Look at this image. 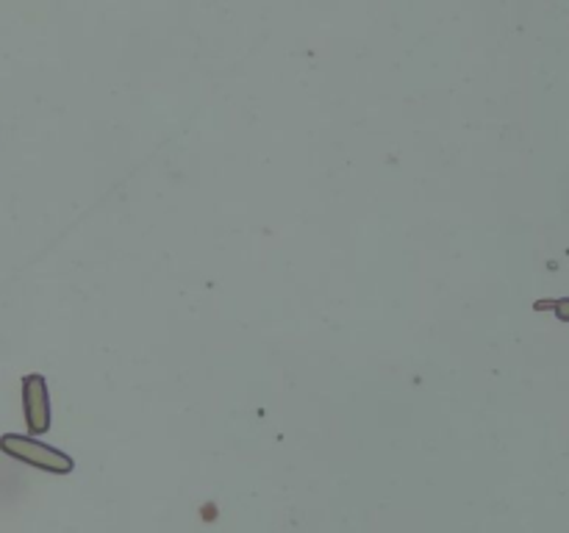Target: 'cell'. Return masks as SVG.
I'll return each mask as SVG.
<instances>
[{
    "label": "cell",
    "instance_id": "7a4b0ae2",
    "mask_svg": "<svg viewBox=\"0 0 569 533\" xmlns=\"http://www.w3.org/2000/svg\"><path fill=\"white\" fill-rule=\"evenodd\" d=\"M22 416L31 436H44L50 431V392L39 372L22 375Z\"/></svg>",
    "mask_w": 569,
    "mask_h": 533
},
{
    "label": "cell",
    "instance_id": "3957f363",
    "mask_svg": "<svg viewBox=\"0 0 569 533\" xmlns=\"http://www.w3.org/2000/svg\"><path fill=\"white\" fill-rule=\"evenodd\" d=\"M533 309H537V311H550V314H553L556 320H561V322H569V298L537 300V303H533Z\"/></svg>",
    "mask_w": 569,
    "mask_h": 533
},
{
    "label": "cell",
    "instance_id": "6da1fadb",
    "mask_svg": "<svg viewBox=\"0 0 569 533\" xmlns=\"http://www.w3.org/2000/svg\"><path fill=\"white\" fill-rule=\"evenodd\" d=\"M0 453L9 459L20 461V464L33 466V470L53 472V475H70L76 470V461L61 450L50 447V444L39 442L37 436H22V433H3L0 436Z\"/></svg>",
    "mask_w": 569,
    "mask_h": 533
}]
</instances>
